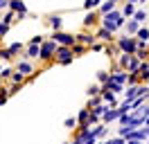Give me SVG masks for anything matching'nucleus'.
<instances>
[{
	"label": "nucleus",
	"mask_w": 149,
	"mask_h": 144,
	"mask_svg": "<svg viewBox=\"0 0 149 144\" xmlns=\"http://www.w3.org/2000/svg\"><path fill=\"white\" fill-rule=\"evenodd\" d=\"M120 25H124V18H122V14H118V11L106 14V18H104V27H106L109 32H115Z\"/></svg>",
	"instance_id": "nucleus-1"
},
{
	"label": "nucleus",
	"mask_w": 149,
	"mask_h": 144,
	"mask_svg": "<svg viewBox=\"0 0 149 144\" xmlns=\"http://www.w3.org/2000/svg\"><path fill=\"white\" fill-rule=\"evenodd\" d=\"M74 38H77V36H70V34H65V32H56L54 43H61V45H65V47H70V45L74 43Z\"/></svg>",
	"instance_id": "nucleus-2"
},
{
	"label": "nucleus",
	"mask_w": 149,
	"mask_h": 144,
	"mask_svg": "<svg viewBox=\"0 0 149 144\" xmlns=\"http://www.w3.org/2000/svg\"><path fill=\"white\" fill-rule=\"evenodd\" d=\"M93 142H95L93 131H81V133L74 137V142H72V144H93Z\"/></svg>",
	"instance_id": "nucleus-3"
},
{
	"label": "nucleus",
	"mask_w": 149,
	"mask_h": 144,
	"mask_svg": "<svg viewBox=\"0 0 149 144\" xmlns=\"http://www.w3.org/2000/svg\"><path fill=\"white\" fill-rule=\"evenodd\" d=\"M56 54H59V61H61V63H70V61H72V50L65 47V45L56 47Z\"/></svg>",
	"instance_id": "nucleus-4"
},
{
	"label": "nucleus",
	"mask_w": 149,
	"mask_h": 144,
	"mask_svg": "<svg viewBox=\"0 0 149 144\" xmlns=\"http://www.w3.org/2000/svg\"><path fill=\"white\" fill-rule=\"evenodd\" d=\"M120 50L127 54H133L136 52V41L133 38H120Z\"/></svg>",
	"instance_id": "nucleus-5"
},
{
	"label": "nucleus",
	"mask_w": 149,
	"mask_h": 144,
	"mask_svg": "<svg viewBox=\"0 0 149 144\" xmlns=\"http://www.w3.org/2000/svg\"><path fill=\"white\" fill-rule=\"evenodd\" d=\"M54 50H56V43H43V47L38 50V56L41 59H50L54 54Z\"/></svg>",
	"instance_id": "nucleus-6"
},
{
	"label": "nucleus",
	"mask_w": 149,
	"mask_h": 144,
	"mask_svg": "<svg viewBox=\"0 0 149 144\" xmlns=\"http://www.w3.org/2000/svg\"><path fill=\"white\" fill-rule=\"evenodd\" d=\"M118 117H120V110H104V122H111Z\"/></svg>",
	"instance_id": "nucleus-7"
},
{
	"label": "nucleus",
	"mask_w": 149,
	"mask_h": 144,
	"mask_svg": "<svg viewBox=\"0 0 149 144\" xmlns=\"http://www.w3.org/2000/svg\"><path fill=\"white\" fill-rule=\"evenodd\" d=\"M104 90H111V92H118V90H122V86H120V83H115L113 79H109V81H106V88H104Z\"/></svg>",
	"instance_id": "nucleus-8"
},
{
	"label": "nucleus",
	"mask_w": 149,
	"mask_h": 144,
	"mask_svg": "<svg viewBox=\"0 0 149 144\" xmlns=\"http://www.w3.org/2000/svg\"><path fill=\"white\" fill-rule=\"evenodd\" d=\"M138 70H140V77H142V79H149V63H140Z\"/></svg>",
	"instance_id": "nucleus-9"
},
{
	"label": "nucleus",
	"mask_w": 149,
	"mask_h": 144,
	"mask_svg": "<svg viewBox=\"0 0 149 144\" xmlns=\"http://www.w3.org/2000/svg\"><path fill=\"white\" fill-rule=\"evenodd\" d=\"M18 72L20 74H23V77H25V74H29V72H32V65H29V63H18Z\"/></svg>",
	"instance_id": "nucleus-10"
},
{
	"label": "nucleus",
	"mask_w": 149,
	"mask_h": 144,
	"mask_svg": "<svg viewBox=\"0 0 149 144\" xmlns=\"http://www.w3.org/2000/svg\"><path fill=\"white\" fill-rule=\"evenodd\" d=\"M9 5H11V9H16V11H20V14H25V5H23L20 0H11Z\"/></svg>",
	"instance_id": "nucleus-11"
},
{
	"label": "nucleus",
	"mask_w": 149,
	"mask_h": 144,
	"mask_svg": "<svg viewBox=\"0 0 149 144\" xmlns=\"http://www.w3.org/2000/svg\"><path fill=\"white\" fill-rule=\"evenodd\" d=\"M25 56H38V45L32 43V45L27 47V54H25Z\"/></svg>",
	"instance_id": "nucleus-12"
},
{
	"label": "nucleus",
	"mask_w": 149,
	"mask_h": 144,
	"mask_svg": "<svg viewBox=\"0 0 149 144\" xmlns=\"http://www.w3.org/2000/svg\"><path fill=\"white\" fill-rule=\"evenodd\" d=\"M113 5H115V2H113V0H109V2H104V5H102V11H104V14H111V9H113Z\"/></svg>",
	"instance_id": "nucleus-13"
},
{
	"label": "nucleus",
	"mask_w": 149,
	"mask_h": 144,
	"mask_svg": "<svg viewBox=\"0 0 149 144\" xmlns=\"http://www.w3.org/2000/svg\"><path fill=\"white\" fill-rule=\"evenodd\" d=\"M100 38H104V41H111L113 36H111V32H109V29H106V27H104L102 32H100Z\"/></svg>",
	"instance_id": "nucleus-14"
},
{
	"label": "nucleus",
	"mask_w": 149,
	"mask_h": 144,
	"mask_svg": "<svg viewBox=\"0 0 149 144\" xmlns=\"http://www.w3.org/2000/svg\"><path fill=\"white\" fill-rule=\"evenodd\" d=\"M77 38H79L81 43H93V36H88V34H79Z\"/></svg>",
	"instance_id": "nucleus-15"
},
{
	"label": "nucleus",
	"mask_w": 149,
	"mask_h": 144,
	"mask_svg": "<svg viewBox=\"0 0 149 144\" xmlns=\"http://www.w3.org/2000/svg\"><path fill=\"white\" fill-rule=\"evenodd\" d=\"M127 32H129V34H136V32H138V23H129V25H127Z\"/></svg>",
	"instance_id": "nucleus-16"
},
{
	"label": "nucleus",
	"mask_w": 149,
	"mask_h": 144,
	"mask_svg": "<svg viewBox=\"0 0 149 144\" xmlns=\"http://www.w3.org/2000/svg\"><path fill=\"white\" fill-rule=\"evenodd\" d=\"M133 18H136V23H140V20H145V18H147V14H145V11H136Z\"/></svg>",
	"instance_id": "nucleus-17"
},
{
	"label": "nucleus",
	"mask_w": 149,
	"mask_h": 144,
	"mask_svg": "<svg viewBox=\"0 0 149 144\" xmlns=\"http://www.w3.org/2000/svg\"><path fill=\"white\" fill-rule=\"evenodd\" d=\"M104 99L111 101V104H115V97H113V92H109V90H104Z\"/></svg>",
	"instance_id": "nucleus-18"
},
{
	"label": "nucleus",
	"mask_w": 149,
	"mask_h": 144,
	"mask_svg": "<svg viewBox=\"0 0 149 144\" xmlns=\"http://www.w3.org/2000/svg\"><path fill=\"white\" fill-rule=\"evenodd\" d=\"M138 36L142 38V41H147L149 38V29H138Z\"/></svg>",
	"instance_id": "nucleus-19"
},
{
	"label": "nucleus",
	"mask_w": 149,
	"mask_h": 144,
	"mask_svg": "<svg viewBox=\"0 0 149 144\" xmlns=\"http://www.w3.org/2000/svg\"><path fill=\"white\" fill-rule=\"evenodd\" d=\"M131 14H133V5L127 2V7H124V16H131Z\"/></svg>",
	"instance_id": "nucleus-20"
},
{
	"label": "nucleus",
	"mask_w": 149,
	"mask_h": 144,
	"mask_svg": "<svg viewBox=\"0 0 149 144\" xmlns=\"http://www.w3.org/2000/svg\"><path fill=\"white\" fill-rule=\"evenodd\" d=\"M106 144H127V140L124 137H115V140H111V142H106Z\"/></svg>",
	"instance_id": "nucleus-21"
},
{
	"label": "nucleus",
	"mask_w": 149,
	"mask_h": 144,
	"mask_svg": "<svg viewBox=\"0 0 149 144\" xmlns=\"http://www.w3.org/2000/svg\"><path fill=\"white\" fill-rule=\"evenodd\" d=\"M97 79L102 81V83H106V81H109V74H106V72H100V74H97Z\"/></svg>",
	"instance_id": "nucleus-22"
},
{
	"label": "nucleus",
	"mask_w": 149,
	"mask_h": 144,
	"mask_svg": "<svg viewBox=\"0 0 149 144\" xmlns=\"http://www.w3.org/2000/svg\"><path fill=\"white\" fill-rule=\"evenodd\" d=\"M52 25L59 29V27H61V18H59V16H52Z\"/></svg>",
	"instance_id": "nucleus-23"
},
{
	"label": "nucleus",
	"mask_w": 149,
	"mask_h": 144,
	"mask_svg": "<svg viewBox=\"0 0 149 144\" xmlns=\"http://www.w3.org/2000/svg\"><path fill=\"white\" fill-rule=\"evenodd\" d=\"M18 50H20V43H14V45L9 47V54L14 56V52H18Z\"/></svg>",
	"instance_id": "nucleus-24"
},
{
	"label": "nucleus",
	"mask_w": 149,
	"mask_h": 144,
	"mask_svg": "<svg viewBox=\"0 0 149 144\" xmlns=\"http://www.w3.org/2000/svg\"><path fill=\"white\" fill-rule=\"evenodd\" d=\"M104 131H106L104 126H97V128H95V131H93V135H95V137H97V135H104Z\"/></svg>",
	"instance_id": "nucleus-25"
},
{
	"label": "nucleus",
	"mask_w": 149,
	"mask_h": 144,
	"mask_svg": "<svg viewBox=\"0 0 149 144\" xmlns=\"http://www.w3.org/2000/svg\"><path fill=\"white\" fill-rule=\"evenodd\" d=\"M23 79H25V77H23L20 72H18V74H14V83H23Z\"/></svg>",
	"instance_id": "nucleus-26"
},
{
	"label": "nucleus",
	"mask_w": 149,
	"mask_h": 144,
	"mask_svg": "<svg viewBox=\"0 0 149 144\" xmlns=\"http://www.w3.org/2000/svg\"><path fill=\"white\" fill-rule=\"evenodd\" d=\"M97 92H102V88H100V86H93V88L88 90V95H97Z\"/></svg>",
	"instance_id": "nucleus-27"
},
{
	"label": "nucleus",
	"mask_w": 149,
	"mask_h": 144,
	"mask_svg": "<svg viewBox=\"0 0 149 144\" xmlns=\"http://www.w3.org/2000/svg\"><path fill=\"white\" fill-rule=\"evenodd\" d=\"M32 43H34V45H41V43H43V38H41V36H34V38H32Z\"/></svg>",
	"instance_id": "nucleus-28"
},
{
	"label": "nucleus",
	"mask_w": 149,
	"mask_h": 144,
	"mask_svg": "<svg viewBox=\"0 0 149 144\" xmlns=\"http://www.w3.org/2000/svg\"><path fill=\"white\" fill-rule=\"evenodd\" d=\"M65 126H68V128H72V126H74V119H72V117H68V119H65Z\"/></svg>",
	"instance_id": "nucleus-29"
},
{
	"label": "nucleus",
	"mask_w": 149,
	"mask_h": 144,
	"mask_svg": "<svg viewBox=\"0 0 149 144\" xmlns=\"http://www.w3.org/2000/svg\"><path fill=\"white\" fill-rule=\"evenodd\" d=\"M5 101H7V92H0V106H2Z\"/></svg>",
	"instance_id": "nucleus-30"
},
{
	"label": "nucleus",
	"mask_w": 149,
	"mask_h": 144,
	"mask_svg": "<svg viewBox=\"0 0 149 144\" xmlns=\"http://www.w3.org/2000/svg\"><path fill=\"white\" fill-rule=\"evenodd\" d=\"M9 74H11V70H9V68H5V70L0 72V77H9Z\"/></svg>",
	"instance_id": "nucleus-31"
},
{
	"label": "nucleus",
	"mask_w": 149,
	"mask_h": 144,
	"mask_svg": "<svg viewBox=\"0 0 149 144\" xmlns=\"http://www.w3.org/2000/svg\"><path fill=\"white\" fill-rule=\"evenodd\" d=\"M93 20H95V16H93V14H91V16H86V20H84V23H86V25H91Z\"/></svg>",
	"instance_id": "nucleus-32"
},
{
	"label": "nucleus",
	"mask_w": 149,
	"mask_h": 144,
	"mask_svg": "<svg viewBox=\"0 0 149 144\" xmlns=\"http://www.w3.org/2000/svg\"><path fill=\"white\" fill-rule=\"evenodd\" d=\"M5 32H7V25H5V23H2V25H0V36L5 34Z\"/></svg>",
	"instance_id": "nucleus-33"
},
{
	"label": "nucleus",
	"mask_w": 149,
	"mask_h": 144,
	"mask_svg": "<svg viewBox=\"0 0 149 144\" xmlns=\"http://www.w3.org/2000/svg\"><path fill=\"white\" fill-rule=\"evenodd\" d=\"M127 144H140V140H127Z\"/></svg>",
	"instance_id": "nucleus-34"
},
{
	"label": "nucleus",
	"mask_w": 149,
	"mask_h": 144,
	"mask_svg": "<svg viewBox=\"0 0 149 144\" xmlns=\"http://www.w3.org/2000/svg\"><path fill=\"white\" fill-rule=\"evenodd\" d=\"M5 5H7V0H0V7H5Z\"/></svg>",
	"instance_id": "nucleus-35"
},
{
	"label": "nucleus",
	"mask_w": 149,
	"mask_h": 144,
	"mask_svg": "<svg viewBox=\"0 0 149 144\" xmlns=\"http://www.w3.org/2000/svg\"><path fill=\"white\" fill-rule=\"evenodd\" d=\"M145 135H149V128H147V131H145Z\"/></svg>",
	"instance_id": "nucleus-36"
},
{
	"label": "nucleus",
	"mask_w": 149,
	"mask_h": 144,
	"mask_svg": "<svg viewBox=\"0 0 149 144\" xmlns=\"http://www.w3.org/2000/svg\"><path fill=\"white\" fill-rule=\"evenodd\" d=\"M129 2H138V0H129Z\"/></svg>",
	"instance_id": "nucleus-37"
},
{
	"label": "nucleus",
	"mask_w": 149,
	"mask_h": 144,
	"mask_svg": "<svg viewBox=\"0 0 149 144\" xmlns=\"http://www.w3.org/2000/svg\"><path fill=\"white\" fill-rule=\"evenodd\" d=\"M113 2H115V0H113Z\"/></svg>",
	"instance_id": "nucleus-38"
}]
</instances>
